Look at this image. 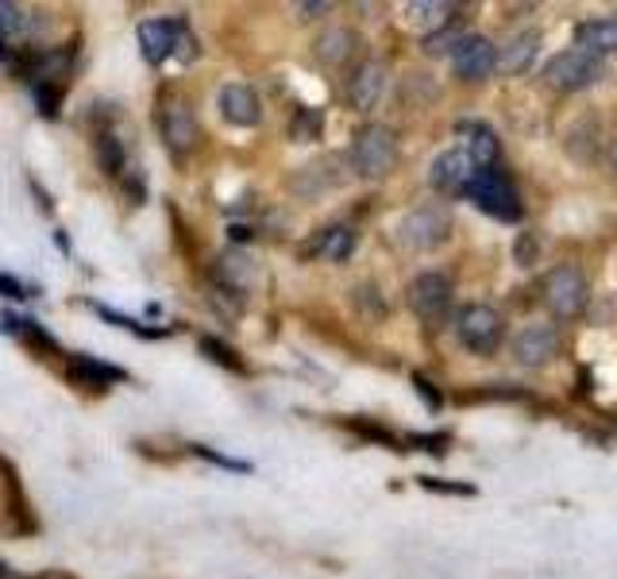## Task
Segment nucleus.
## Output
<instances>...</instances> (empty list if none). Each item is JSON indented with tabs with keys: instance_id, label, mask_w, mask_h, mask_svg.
Wrapping results in <instances>:
<instances>
[{
	"instance_id": "1",
	"label": "nucleus",
	"mask_w": 617,
	"mask_h": 579,
	"mask_svg": "<svg viewBox=\"0 0 617 579\" xmlns=\"http://www.w3.org/2000/svg\"><path fill=\"white\" fill-rule=\"evenodd\" d=\"M397 162V139L386 124H366L351 144V167L359 178H386Z\"/></svg>"
},
{
	"instance_id": "2",
	"label": "nucleus",
	"mask_w": 617,
	"mask_h": 579,
	"mask_svg": "<svg viewBox=\"0 0 617 579\" xmlns=\"http://www.w3.org/2000/svg\"><path fill=\"white\" fill-rule=\"evenodd\" d=\"M541 297H544V305H549V313L556 320H575L583 309H587L591 286H587V278H583L579 267H556V271L544 275Z\"/></svg>"
},
{
	"instance_id": "3",
	"label": "nucleus",
	"mask_w": 617,
	"mask_h": 579,
	"mask_svg": "<svg viewBox=\"0 0 617 579\" xmlns=\"http://www.w3.org/2000/svg\"><path fill=\"white\" fill-rule=\"evenodd\" d=\"M467 198H471L487 217H494V221H506V224L521 221V198H518V190H513L510 178L498 175L494 167H490V170H475L471 186H467Z\"/></svg>"
},
{
	"instance_id": "4",
	"label": "nucleus",
	"mask_w": 617,
	"mask_h": 579,
	"mask_svg": "<svg viewBox=\"0 0 617 579\" xmlns=\"http://www.w3.org/2000/svg\"><path fill=\"white\" fill-rule=\"evenodd\" d=\"M451 232V213L444 206H421L413 213H405L397 221V240L413 252H433L448 240Z\"/></svg>"
},
{
	"instance_id": "5",
	"label": "nucleus",
	"mask_w": 617,
	"mask_h": 579,
	"mask_svg": "<svg viewBox=\"0 0 617 579\" xmlns=\"http://www.w3.org/2000/svg\"><path fill=\"white\" fill-rule=\"evenodd\" d=\"M139 46H143V59L159 66L170 54L190 59L193 35H190V28H185V20H147V23H139Z\"/></svg>"
},
{
	"instance_id": "6",
	"label": "nucleus",
	"mask_w": 617,
	"mask_h": 579,
	"mask_svg": "<svg viewBox=\"0 0 617 579\" xmlns=\"http://www.w3.org/2000/svg\"><path fill=\"white\" fill-rule=\"evenodd\" d=\"M456 333H459V344H464V348L479 351V356H490V351L502 344L506 320H502V313L490 309V305H467V309L456 317Z\"/></svg>"
},
{
	"instance_id": "7",
	"label": "nucleus",
	"mask_w": 617,
	"mask_h": 579,
	"mask_svg": "<svg viewBox=\"0 0 617 579\" xmlns=\"http://www.w3.org/2000/svg\"><path fill=\"white\" fill-rule=\"evenodd\" d=\"M544 77H549L552 90H564V93L587 90V85H595L598 77H603V59L575 46V51L556 54V59L549 62V70H544Z\"/></svg>"
},
{
	"instance_id": "8",
	"label": "nucleus",
	"mask_w": 617,
	"mask_h": 579,
	"mask_svg": "<svg viewBox=\"0 0 617 579\" xmlns=\"http://www.w3.org/2000/svg\"><path fill=\"white\" fill-rule=\"evenodd\" d=\"M386 85H390V70L382 66L379 59H366L348 74L343 93H348V105L355 108V113H374L379 101L386 97Z\"/></svg>"
},
{
	"instance_id": "9",
	"label": "nucleus",
	"mask_w": 617,
	"mask_h": 579,
	"mask_svg": "<svg viewBox=\"0 0 617 579\" xmlns=\"http://www.w3.org/2000/svg\"><path fill=\"white\" fill-rule=\"evenodd\" d=\"M451 305V283L440 275V271H425L409 283V309L417 313L421 320L436 325V320L448 313Z\"/></svg>"
},
{
	"instance_id": "10",
	"label": "nucleus",
	"mask_w": 617,
	"mask_h": 579,
	"mask_svg": "<svg viewBox=\"0 0 617 579\" xmlns=\"http://www.w3.org/2000/svg\"><path fill=\"white\" fill-rule=\"evenodd\" d=\"M475 170L479 167L471 162V155H467L464 147H456V151H444L433 159V167H428V186H433L436 193H444V198H451V193H467Z\"/></svg>"
},
{
	"instance_id": "11",
	"label": "nucleus",
	"mask_w": 617,
	"mask_h": 579,
	"mask_svg": "<svg viewBox=\"0 0 617 579\" xmlns=\"http://www.w3.org/2000/svg\"><path fill=\"white\" fill-rule=\"evenodd\" d=\"M513 356L521 367H544L560 356V333L552 325H525L513 336Z\"/></svg>"
},
{
	"instance_id": "12",
	"label": "nucleus",
	"mask_w": 617,
	"mask_h": 579,
	"mask_svg": "<svg viewBox=\"0 0 617 579\" xmlns=\"http://www.w3.org/2000/svg\"><path fill=\"white\" fill-rule=\"evenodd\" d=\"M451 66H456V74L464 77V82H482V77L498 66L494 43H490L487 35H467L464 43H459V51L451 54Z\"/></svg>"
},
{
	"instance_id": "13",
	"label": "nucleus",
	"mask_w": 617,
	"mask_h": 579,
	"mask_svg": "<svg viewBox=\"0 0 617 579\" xmlns=\"http://www.w3.org/2000/svg\"><path fill=\"white\" fill-rule=\"evenodd\" d=\"M159 128H162V139H167L174 155L190 151L193 139H198V124H193L190 108H185L182 101H167V105L159 108Z\"/></svg>"
},
{
	"instance_id": "14",
	"label": "nucleus",
	"mask_w": 617,
	"mask_h": 579,
	"mask_svg": "<svg viewBox=\"0 0 617 579\" xmlns=\"http://www.w3.org/2000/svg\"><path fill=\"white\" fill-rule=\"evenodd\" d=\"M221 116L228 124H236V128H255V124L263 120V105H259V97H255V90L232 82L221 90Z\"/></svg>"
},
{
	"instance_id": "15",
	"label": "nucleus",
	"mask_w": 617,
	"mask_h": 579,
	"mask_svg": "<svg viewBox=\"0 0 617 579\" xmlns=\"http://www.w3.org/2000/svg\"><path fill=\"white\" fill-rule=\"evenodd\" d=\"M536 51H541V31L525 28V31H518V35H513L510 43L502 46V54H498V66H502V74H525V70L533 66Z\"/></svg>"
},
{
	"instance_id": "16",
	"label": "nucleus",
	"mask_w": 617,
	"mask_h": 579,
	"mask_svg": "<svg viewBox=\"0 0 617 579\" xmlns=\"http://www.w3.org/2000/svg\"><path fill=\"white\" fill-rule=\"evenodd\" d=\"M575 43H579V51H591V54H614L617 51V20L614 15H606V20H587L575 28Z\"/></svg>"
},
{
	"instance_id": "17",
	"label": "nucleus",
	"mask_w": 617,
	"mask_h": 579,
	"mask_svg": "<svg viewBox=\"0 0 617 579\" xmlns=\"http://www.w3.org/2000/svg\"><path fill=\"white\" fill-rule=\"evenodd\" d=\"M66 371L77 387H113V382L124 379V371H116V367L100 364V359H93V356H70Z\"/></svg>"
},
{
	"instance_id": "18",
	"label": "nucleus",
	"mask_w": 617,
	"mask_h": 579,
	"mask_svg": "<svg viewBox=\"0 0 617 579\" xmlns=\"http://www.w3.org/2000/svg\"><path fill=\"white\" fill-rule=\"evenodd\" d=\"M459 131L467 136V147H464V151L471 155L475 167H479V170H490V167H494V159H498V139H494V131H490L487 124H479V120H475V124H464Z\"/></svg>"
},
{
	"instance_id": "19",
	"label": "nucleus",
	"mask_w": 617,
	"mask_h": 579,
	"mask_svg": "<svg viewBox=\"0 0 617 579\" xmlns=\"http://www.w3.org/2000/svg\"><path fill=\"white\" fill-rule=\"evenodd\" d=\"M216 278H221V286L228 290V294H247L255 283V263L247 260V255H224V260L216 263Z\"/></svg>"
},
{
	"instance_id": "20",
	"label": "nucleus",
	"mask_w": 617,
	"mask_h": 579,
	"mask_svg": "<svg viewBox=\"0 0 617 579\" xmlns=\"http://www.w3.org/2000/svg\"><path fill=\"white\" fill-rule=\"evenodd\" d=\"M355 31H348V28H332V31H325V35L317 39V59L320 62H328V66H343V62L351 59V51H355Z\"/></svg>"
},
{
	"instance_id": "21",
	"label": "nucleus",
	"mask_w": 617,
	"mask_h": 579,
	"mask_svg": "<svg viewBox=\"0 0 617 579\" xmlns=\"http://www.w3.org/2000/svg\"><path fill=\"white\" fill-rule=\"evenodd\" d=\"M312 248H317V255H325V260L343 263L351 252H355V232L351 229H328Z\"/></svg>"
},
{
	"instance_id": "22",
	"label": "nucleus",
	"mask_w": 617,
	"mask_h": 579,
	"mask_svg": "<svg viewBox=\"0 0 617 579\" xmlns=\"http://www.w3.org/2000/svg\"><path fill=\"white\" fill-rule=\"evenodd\" d=\"M464 31L459 28H440V31H428L425 35V54H433V59H440V54H456L459 51V43H464Z\"/></svg>"
},
{
	"instance_id": "23",
	"label": "nucleus",
	"mask_w": 617,
	"mask_h": 579,
	"mask_svg": "<svg viewBox=\"0 0 617 579\" xmlns=\"http://www.w3.org/2000/svg\"><path fill=\"white\" fill-rule=\"evenodd\" d=\"M97 159H100V167H105L108 175H120V170H124V144L113 136V131H100V136H97Z\"/></svg>"
},
{
	"instance_id": "24",
	"label": "nucleus",
	"mask_w": 617,
	"mask_h": 579,
	"mask_svg": "<svg viewBox=\"0 0 617 579\" xmlns=\"http://www.w3.org/2000/svg\"><path fill=\"white\" fill-rule=\"evenodd\" d=\"M448 4H409L405 8V20L409 23H433V31H440V28H448Z\"/></svg>"
},
{
	"instance_id": "25",
	"label": "nucleus",
	"mask_w": 617,
	"mask_h": 579,
	"mask_svg": "<svg viewBox=\"0 0 617 579\" xmlns=\"http://www.w3.org/2000/svg\"><path fill=\"white\" fill-rule=\"evenodd\" d=\"M201 351H205L209 359H216V364H224L228 371H244V364L236 359V351H232L228 344L213 340V336H205V340H201Z\"/></svg>"
},
{
	"instance_id": "26",
	"label": "nucleus",
	"mask_w": 617,
	"mask_h": 579,
	"mask_svg": "<svg viewBox=\"0 0 617 579\" xmlns=\"http://www.w3.org/2000/svg\"><path fill=\"white\" fill-rule=\"evenodd\" d=\"M31 93H35L39 113H43V116H54V113H58V93H54L46 82H35V85H31Z\"/></svg>"
},
{
	"instance_id": "27",
	"label": "nucleus",
	"mask_w": 617,
	"mask_h": 579,
	"mask_svg": "<svg viewBox=\"0 0 617 579\" xmlns=\"http://www.w3.org/2000/svg\"><path fill=\"white\" fill-rule=\"evenodd\" d=\"M317 131H320V113H301L298 116V128H294L298 144H309V139H317Z\"/></svg>"
},
{
	"instance_id": "28",
	"label": "nucleus",
	"mask_w": 617,
	"mask_h": 579,
	"mask_svg": "<svg viewBox=\"0 0 617 579\" xmlns=\"http://www.w3.org/2000/svg\"><path fill=\"white\" fill-rule=\"evenodd\" d=\"M0 290H4V297H28V290L15 283V278H8V275H0Z\"/></svg>"
},
{
	"instance_id": "29",
	"label": "nucleus",
	"mask_w": 617,
	"mask_h": 579,
	"mask_svg": "<svg viewBox=\"0 0 617 579\" xmlns=\"http://www.w3.org/2000/svg\"><path fill=\"white\" fill-rule=\"evenodd\" d=\"M413 382H417V390H421V394H425V398H428V406H440V398H436V394H433V387H428V382H425V379H421V375H417V379H413Z\"/></svg>"
},
{
	"instance_id": "30",
	"label": "nucleus",
	"mask_w": 617,
	"mask_h": 579,
	"mask_svg": "<svg viewBox=\"0 0 617 579\" xmlns=\"http://www.w3.org/2000/svg\"><path fill=\"white\" fill-rule=\"evenodd\" d=\"M4 43H8V39H4V35H0V59H4V62H8V59H12V51H8V46H4Z\"/></svg>"
},
{
	"instance_id": "31",
	"label": "nucleus",
	"mask_w": 617,
	"mask_h": 579,
	"mask_svg": "<svg viewBox=\"0 0 617 579\" xmlns=\"http://www.w3.org/2000/svg\"><path fill=\"white\" fill-rule=\"evenodd\" d=\"M614 167H617V144H614Z\"/></svg>"
}]
</instances>
